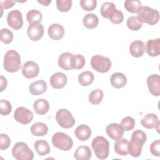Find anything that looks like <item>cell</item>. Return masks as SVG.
<instances>
[{
  "label": "cell",
  "instance_id": "1f68e13d",
  "mask_svg": "<svg viewBox=\"0 0 160 160\" xmlns=\"http://www.w3.org/2000/svg\"><path fill=\"white\" fill-rule=\"evenodd\" d=\"M116 6L113 2H104L100 9L101 14L104 18L109 19L112 12L116 9Z\"/></svg>",
  "mask_w": 160,
  "mask_h": 160
},
{
  "label": "cell",
  "instance_id": "f546056e",
  "mask_svg": "<svg viewBox=\"0 0 160 160\" xmlns=\"http://www.w3.org/2000/svg\"><path fill=\"white\" fill-rule=\"evenodd\" d=\"M78 82L82 86H88L92 83L94 76L92 72L86 71L81 72L78 76Z\"/></svg>",
  "mask_w": 160,
  "mask_h": 160
},
{
  "label": "cell",
  "instance_id": "5b68a950",
  "mask_svg": "<svg viewBox=\"0 0 160 160\" xmlns=\"http://www.w3.org/2000/svg\"><path fill=\"white\" fill-rule=\"evenodd\" d=\"M51 141L52 145L61 151H69L73 146L72 138L62 132H58L54 134Z\"/></svg>",
  "mask_w": 160,
  "mask_h": 160
},
{
  "label": "cell",
  "instance_id": "7a4b0ae2",
  "mask_svg": "<svg viewBox=\"0 0 160 160\" xmlns=\"http://www.w3.org/2000/svg\"><path fill=\"white\" fill-rule=\"evenodd\" d=\"M4 69L9 72L18 71L21 68V61L19 54L15 50L8 51L4 57Z\"/></svg>",
  "mask_w": 160,
  "mask_h": 160
},
{
  "label": "cell",
  "instance_id": "7402d4cb",
  "mask_svg": "<svg viewBox=\"0 0 160 160\" xmlns=\"http://www.w3.org/2000/svg\"><path fill=\"white\" fill-rule=\"evenodd\" d=\"M76 137L81 141L88 140L91 136V129L86 124L79 125L74 131Z\"/></svg>",
  "mask_w": 160,
  "mask_h": 160
},
{
  "label": "cell",
  "instance_id": "836d02e7",
  "mask_svg": "<svg viewBox=\"0 0 160 160\" xmlns=\"http://www.w3.org/2000/svg\"><path fill=\"white\" fill-rule=\"evenodd\" d=\"M126 24L128 28L132 31H138L142 26V22L138 16H131L128 18Z\"/></svg>",
  "mask_w": 160,
  "mask_h": 160
},
{
  "label": "cell",
  "instance_id": "3957f363",
  "mask_svg": "<svg viewBox=\"0 0 160 160\" xmlns=\"http://www.w3.org/2000/svg\"><path fill=\"white\" fill-rule=\"evenodd\" d=\"M91 147L98 159H105L108 157L109 142L104 137L98 136L94 138L92 141Z\"/></svg>",
  "mask_w": 160,
  "mask_h": 160
},
{
  "label": "cell",
  "instance_id": "52a82bcc",
  "mask_svg": "<svg viewBox=\"0 0 160 160\" xmlns=\"http://www.w3.org/2000/svg\"><path fill=\"white\" fill-rule=\"evenodd\" d=\"M91 66L96 71L105 73L110 69L111 61L108 57L101 55H94L91 58Z\"/></svg>",
  "mask_w": 160,
  "mask_h": 160
},
{
  "label": "cell",
  "instance_id": "8fae6325",
  "mask_svg": "<svg viewBox=\"0 0 160 160\" xmlns=\"http://www.w3.org/2000/svg\"><path fill=\"white\" fill-rule=\"evenodd\" d=\"M44 27L41 22H33L29 24L27 33L28 38L32 41H38L44 35Z\"/></svg>",
  "mask_w": 160,
  "mask_h": 160
},
{
  "label": "cell",
  "instance_id": "30bf717a",
  "mask_svg": "<svg viewBox=\"0 0 160 160\" xmlns=\"http://www.w3.org/2000/svg\"><path fill=\"white\" fill-rule=\"evenodd\" d=\"M7 23L9 26L14 30L21 29L23 26L21 12L17 9L10 11L7 16Z\"/></svg>",
  "mask_w": 160,
  "mask_h": 160
},
{
  "label": "cell",
  "instance_id": "f1b7e54d",
  "mask_svg": "<svg viewBox=\"0 0 160 160\" xmlns=\"http://www.w3.org/2000/svg\"><path fill=\"white\" fill-rule=\"evenodd\" d=\"M82 22L85 28L88 29H93L98 26L99 23V19L96 14L89 13L84 16Z\"/></svg>",
  "mask_w": 160,
  "mask_h": 160
},
{
  "label": "cell",
  "instance_id": "9c48e42d",
  "mask_svg": "<svg viewBox=\"0 0 160 160\" xmlns=\"http://www.w3.org/2000/svg\"><path fill=\"white\" fill-rule=\"evenodd\" d=\"M14 118L17 122L26 125L32 121L33 119V113L29 109L20 106L15 110Z\"/></svg>",
  "mask_w": 160,
  "mask_h": 160
},
{
  "label": "cell",
  "instance_id": "b9f144b4",
  "mask_svg": "<svg viewBox=\"0 0 160 160\" xmlns=\"http://www.w3.org/2000/svg\"><path fill=\"white\" fill-rule=\"evenodd\" d=\"M86 63L84 57L79 54H74V69H82Z\"/></svg>",
  "mask_w": 160,
  "mask_h": 160
},
{
  "label": "cell",
  "instance_id": "e0dca14e",
  "mask_svg": "<svg viewBox=\"0 0 160 160\" xmlns=\"http://www.w3.org/2000/svg\"><path fill=\"white\" fill-rule=\"evenodd\" d=\"M49 37L55 41H58L63 38L64 34V29L60 24H52L50 25L48 30Z\"/></svg>",
  "mask_w": 160,
  "mask_h": 160
},
{
  "label": "cell",
  "instance_id": "bcb514c9",
  "mask_svg": "<svg viewBox=\"0 0 160 160\" xmlns=\"http://www.w3.org/2000/svg\"><path fill=\"white\" fill-rule=\"evenodd\" d=\"M1 92H2L7 87V80L5 77L3 76H1Z\"/></svg>",
  "mask_w": 160,
  "mask_h": 160
},
{
  "label": "cell",
  "instance_id": "d4e9b609",
  "mask_svg": "<svg viewBox=\"0 0 160 160\" xmlns=\"http://www.w3.org/2000/svg\"><path fill=\"white\" fill-rule=\"evenodd\" d=\"M91 156V150L88 146H79L74 153V158L77 160H88Z\"/></svg>",
  "mask_w": 160,
  "mask_h": 160
},
{
  "label": "cell",
  "instance_id": "2e32d148",
  "mask_svg": "<svg viewBox=\"0 0 160 160\" xmlns=\"http://www.w3.org/2000/svg\"><path fill=\"white\" fill-rule=\"evenodd\" d=\"M106 132L108 136L112 139L118 140L122 137L124 130L121 124L118 123H112L107 126Z\"/></svg>",
  "mask_w": 160,
  "mask_h": 160
},
{
  "label": "cell",
  "instance_id": "d6986e66",
  "mask_svg": "<svg viewBox=\"0 0 160 160\" xmlns=\"http://www.w3.org/2000/svg\"><path fill=\"white\" fill-rule=\"evenodd\" d=\"M145 51V44L142 41L136 40L132 42L129 46V52L133 57H141Z\"/></svg>",
  "mask_w": 160,
  "mask_h": 160
},
{
  "label": "cell",
  "instance_id": "ab89813d",
  "mask_svg": "<svg viewBox=\"0 0 160 160\" xmlns=\"http://www.w3.org/2000/svg\"><path fill=\"white\" fill-rule=\"evenodd\" d=\"M97 5L96 0H81L80 1V6L82 9L86 11H93Z\"/></svg>",
  "mask_w": 160,
  "mask_h": 160
},
{
  "label": "cell",
  "instance_id": "4fadbf2b",
  "mask_svg": "<svg viewBox=\"0 0 160 160\" xmlns=\"http://www.w3.org/2000/svg\"><path fill=\"white\" fill-rule=\"evenodd\" d=\"M58 62L62 69L70 71L74 69V54L69 52H63L59 56Z\"/></svg>",
  "mask_w": 160,
  "mask_h": 160
},
{
  "label": "cell",
  "instance_id": "277c9868",
  "mask_svg": "<svg viewBox=\"0 0 160 160\" xmlns=\"http://www.w3.org/2000/svg\"><path fill=\"white\" fill-rule=\"evenodd\" d=\"M12 155L17 160H32L34 153L24 142H16L12 149Z\"/></svg>",
  "mask_w": 160,
  "mask_h": 160
},
{
  "label": "cell",
  "instance_id": "44dd1931",
  "mask_svg": "<svg viewBox=\"0 0 160 160\" xmlns=\"http://www.w3.org/2000/svg\"><path fill=\"white\" fill-rule=\"evenodd\" d=\"M159 122V118L154 113H148L141 120V125L147 129H153L156 128Z\"/></svg>",
  "mask_w": 160,
  "mask_h": 160
},
{
  "label": "cell",
  "instance_id": "4dcf8cb0",
  "mask_svg": "<svg viewBox=\"0 0 160 160\" xmlns=\"http://www.w3.org/2000/svg\"><path fill=\"white\" fill-rule=\"evenodd\" d=\"M124 6L127 11L131 13H138L142 8V4L138 0H126Z\"/></svg>",
  "mask_w": 160,
  "mask_h": 160
},
{
  "label": "cell",
  "instance_id": "cb8c5ba5",
  "mask_svg": "<svg viewBox=\"0 0 160 160\" xmlns=\"http://www.w3.org/2000/svg\"><path fill=\"white\" fill-rule=\"evenodd\" d=\"M34 112L39 115H44L49 110V102L44 99H38L33 103Z\"/></svg>",
  "mask_w": 160,
  "mask_h": 160
},
{
  "label": "cell",
  "instance_id": "74e56055",
  "mask_svg": "<svg viewBox=\"0 0 160 160\" xmlns=\"http://www.w3.org/2000/svg\"><path fill=\"white\" fill-rule=\"evenodd\" d=\"M56 7L58 9L62 12L69 11L72 7L71 0H57Z\"/></svg>",
  "mask_w": 160,
  "mask_h": 160
},
{
  "label": "cell",
  "instance_id": "f6af8a7d",
  "mask_svg": "<svg viewBox=\"0 0 160 160\" xmlns=\"http://www.w3.org/2000/svg\"><path fill=\"white\" fill-rule=\"evenodd\" d=\"M15 1L11 0L0 1V7L1 9H9L14 6Z\"/></svg>",
  "mask_w": 160,
  "mask_h": 160
},
{
  "label": "cell",
  "instance_id": "ee69618b",
  "mask_svg": "<svg viewBox=\"0 0 160 160\" xmlns=\"http://www.w3.org/2000/svg\"><path fill=\"white\" fill-rule=\"evenodd\" d=\"M150 152L151 154L157 157H159L160 156V140L157 139L153 141L150 145Z\"/></svg>",
  "mask_w": 160,
  "mask_h": 160
},
{
  "label": "cell",
  "instance_id": "7c38bea8",
  "mask_svg": "<svg viewBox=\"0 0 160 160\" xmlns=\"http://www.w3.org/2000/svg\"><path fill=\"white\" fill-rule=\"evenodd\" d=\"M39 72L38 64L33 61L26 62L22 68V74L27 79H32L36 77Z\"/></svg>",
  "mask_w": 160,
  "mask_h": 160
},
{
  "label": "cell",
  "instance_id": "ffe728a7",
  "mask_svg": "<svg viewBox=\"0 0 160 160\" xmlns=\"http://www.w3.org/2000/svg\"><path fill=\"white\" fill-rule=\"evenodd\" d=\"M160 39L156 38L149 39L146 43V51L148 54L152 57L158 56L160 54Z\"/></svg>",
  "mask_w": 160,
  "mask_h": 160
},
{
  "label": "cell",
  "instance_id": "5bb4252c",
  "mask_svg": "<svg viewBox=\"0 0 160 160\" xmlns=\"http://www.w3.org/2000/svg\"><path fill=\"white\" fill-rule=\"evenodd\" d=\"M147 85L149 92L154 96L160 95V77L158 74H151L147 78Z\"/></svg>",
  "mask_w": 160,
  "mask_h": 160
},
{
  "label": "cell",
  "instance_id": "603a6c76",
  "mask_svg": "<svg viewBox=\"0 0 160 160\" xmlns=\"http://www.w3.org/2000/svg\"><path fill=\"white\" fill-rule=\"evenodd\" d=\"M110 82L112 86L116 89L122 88L127 83V78L121 72H115L111 76Z\"/></svg>",
  "mask_w": 160,
  "mask_h": 160
},
{
  "label": "cell",
  "instance_id": "8992f818",
  "mask_svg": "<svg viewBox=\"0 0 160 160\" xmlns=\"http://www.w3.org/2000/svg\"><path fill=\"white\" fill-rule=\"evenodd\" d=\"M138 17L142 22L147 23L149 25L157 24L159 19V12L158 10L154 9L148 6H142L138 13Z\"/></svg>",
  "mask_w": 160,
  "mask_h": 160
},
{
  "label": "cell",
  "instance_id": "83f0119b",
  "mask_svg": "<svg viewBox=\"0 0 160 160\" xmlns=\"http://www.w3.org/2000/svg\"><path fill=\"white\" fill-rule=\"evenodd\" d=\"M36 152L41 156L47 155L50 152V146L48 142L44 139L37 140L34 144Z\"/></svg>",
  "mask_w": 160,
  "mask_h": 160
},
{
  "label": "cell",
  "instance_id": "8d00e7d4",
  "mask_svg": "<svg viewBox=\"0 0 160 160\" xmlns=\"http://www.w3.org/2000/svg\"><path fill=\"white\" fill-rule=\"evenodd\" d=\"M120 124L122 127L124 131H129L134 129L135 120L131 116H126L122 119Z\"/></svg>",
  "mask_w": 160,
  "mask_h": 160
},
{
  "label": "cell",
  "instance_id": "484cf974",
  "mask_svg": "<svg viewBox=\"0 0 160 160\" xmlns=\"http://www.w3.org/2000/svg\"><path fill=\"white\" fill-rule=\"evenodd\" d=\"M115 152L121 156H127L128 154V141L125 138H121L116 140L114 143Z\"/></svg>",
  "mask_w": 160,
  "mask_h": 160
},
{
  "label": "cell",
  "instance_id": "60d3db41",
  "mask_svg": "<svg viewBox=\"0 0 160 160\" xmlns=\"http://www.w3.org/2000/svg\"><path fill=\"white\" fill-rule=\"evenodd\" d=\"M0 112L2 116H7L11 112L12 106L9 101L6 99H1L0 101Z\"/></svg>",
  "mask_w": 160,
  "mask_h": 160
},
{
  "label": "cell",
  "instance_id": "d6a6232c",
  "mask_svg": "<svg viewBox=\"0 0 160 160\" xmlns=\"http://www.w3.org/2000/svg\"><path fill=\"white\" fill-rule=\"evenodd\" d=\"M104 93L101 89H94L89 94V101L94 105L99 104L101 102Z\"/></svg>",
  "mask_w": 160,
  "mask_h": 160
},
{
  "label": "cell",
  "instance_id": "7dc6e473",
  "mask_svg": "<svg viewBox=\"0 0 160 160\" xmlns=\"http://www.w3.org/2000/svg\"><path fill=\"white\" fill-rule=\"evenodd\" d=\"M38 2L40 4H41L43 6H49V4H51V0H38Z\"/></svg>",
  "mask_w": 160,
  "mask_h": 160
},
{
  "label": "cell",
  "instance_id": "4316f807",
  "mask_svg": "<svg viewBox=\"0 0 160 160\" xmlns=\"http://www.w3.org/2000/svg\"><path fill=\"white\" fill-rule=\"evenodd\" d=\"M31 134L36 136H44L48 132V126L41 122H38L33 124L30 128Z\"/></svg>",
  "mask_w": 160,
  "mask_h": 160
},
{
  "label": "cell",
  "instance_id": "ba28073f",
  "mask_svg": "<svg viewBox=\"0 0 160 160\" xmlns=\"http://www.w3.org/2000/svg\"><path fill=\"white\" fill-rule=\"evenodd\" d=\"M56 120L61 128L65 129L72 128L76 122L72 114L66 109H60L56 112Z\"/></svg>",
  "mask_w": 160,
  "mask_h": 160
},
{
  "label": "cell",
  "instance_id": "6da1fadb",
  "mask_svg": "<svg viewBox=\"0 0 160 160\" xmlns=\"http://www.w3.org/2000/svg\"><path fill=\"white\" fill-rule=\"evenodd\" d=\"M146 139L147 136L144 131L139 129L135 130L132 133L131 141L128 142V153L134 158L140 156Z\"/></svg>",
  "mask_w": 160,
  "mask_h": 160
},
{
  "label": "cell",
  "instance_id": "f35d334b",
  "mask_svg": "<svg viewBox=\"0 0 160 160\" xmlns=\"http://www.w3.org/2000/svg\"><path fill=\"white\" fill-rule=\"evenodd\" d=\"M109 19L110 20L111 22H112L114 24H120L124 20L123 13L120 10L116 9L112 12V13L111 14L110 17L109 18Z\"/></svg>",
  "mask_w": 160,
  "mask_h": 160
},
{
  "label": "cell",
  "instance_id": "9a60e30c",
  "mask_svg": "<svg viewBox=\"0 0 160 160\" xmlns=\"http://www.w3.org/2000/svg\"><path fill=\"white\" fill-rule=\"evenodd\" d=\"M51 86L56 89L63 88L67 84L68 78L65 74L61 72H57L53 74L49 79Z\"/></svg>",
  "mask_w": 160,
  "mask_h": 160
},
{
  "label": "cell",
  "instance_id": "d590c367",
  "mask_svg": "<svg viewBox=\"0 0 160 160\" xmlns=\"http://www.w3.org/2000/svg\"><path fill=\"white\" fill-rule=\"evenodd\" d=\"M13 33L8 28H2L0 31V39L3 43L8 44L11 43L13 39Z\"/></svg>",
  "mask_w": 160,
  "mask_h": 160
},
{
  "label": "cell",
  "instance_id": "e575fe53",
  "mask_svg": "<svg viewBox=\"0 0 160 160\" xmlns=\"http://www.w3.org/2000/svg\"><path fill=\"white\" fill-rule=\"evenodd\" d=\"M42 19V13L36 9L30 10L26 14V19L29 24L33 22H41Z\"/></svg>",
  "mask_w": 160,
  "mask_h": 160
},
{
  "label": "cell",
  "instance_id": "ac0fdd59",
  "mask_svg": "<svg viewBox=\"0 0 160 160\" xmlns=\"http://www.w3.org/2000/svg\"><path fill=\"white\" fill-rule=\"evenodd\" d=\"M48 86L46 82L42 79H40L32 82L29 86V91L31 94L39 96L45 92Z\"/></svg>",
  "mask_w": 160,
  "mask_h": 160
},
{
  "label": "cell",
  "instance_id": "7bdbcfd3",
  "mask_svg": "<svg viewBox=\"0 0 160 160\" xmlns=\"http://www.w3.org/2000/svg\"><path fill=\"white\" fill-rule=\"evenodd\" d=\"M11 144V140L9 137L6 134L1 133L0 134V149L5 150L8 149Z\"/></svg>",
  "mask_w": 160,
  "mask_h": 160
}]
</instances>
